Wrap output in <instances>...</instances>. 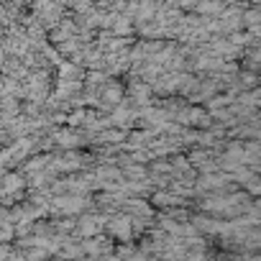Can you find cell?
<instances>
[{
  "mask_svg": "<svg viewBox=\"0 0 261 261\" xmlns=\"http://www.w3.org/2000/svg\"><path fill=\"white\" fill-rule=\"evenodd\" d=\"M113 230H115V236H120L123 241L130 236V223L125 220V218H118V223H113Z\"/></svg>",
  "mask_w": 261,
  "mask_h": 261,
  "instance_id": "6da1fadb",
  "label": "cell"
}]
</instances>
